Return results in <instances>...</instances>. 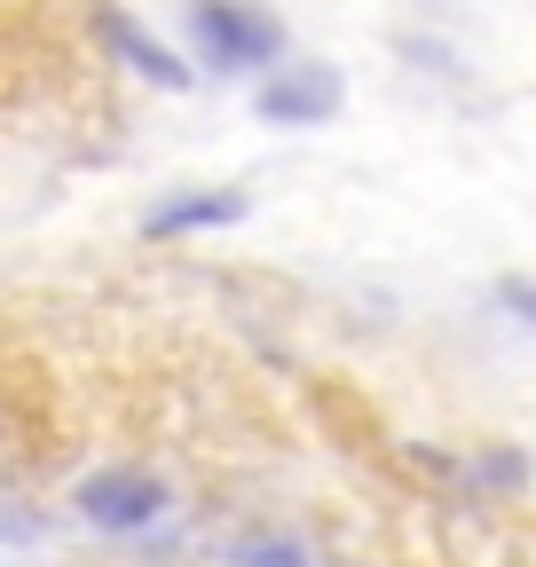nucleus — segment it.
<instances>
[{
    "mask_svg": "<svg viewBox=\"0 0 536 567\" xmlns=\"http://www.w3.org/2000/svg\"><path fill=\"white\" fill-rule=\"evenodd\" d=\"M72 505H80V520L103 528V536H143V528H158V520L174 513V488H166L151 465H103V473H87V481L72 488Z\"/></svg>",
    "mask_w": 536,
    "mask_h": 567,
    "instance_id": "nucleus-1",
    "label": "nucleus"
},
{
    "mask_svg": "<svg viewBox=\"0 0 536 567\" xmlns=\"http://www.w3.org/2000/svg\"><path fill=\"white\" fill-rule=\"evenodd\" d=\"M189 40H197V55H206V71H260L285 48V24L268 9H252V0H197Z\"/></svg>",
    "mask_w": 536,
    "mask_h": 567,
    "instance_id": "nucleus-2",
    "label": "nucleus"
},
{
    "mask_svg": "<svg viewBox=\"0 0 536 567\" xmlns=\"http://www.w3.org/2000/svg\"><path fill=\"white\" fill-rule=\"evenodd\" d=\"M340 71L331 63H285V71H268L260 80V95H252V111L268 118V126H323L331 111H340Z\"/></svg>",
    "mask_w": 536,
    "mask_h": 567,
    "instance_id": "nucleus-3",
    "label": "nucleus"
},
{
    "mask_svg": "<svg viewBox=\"0 0 536 567\" xmlns=\"http://www.w3.org/2000/svg\"><path fill=\"white\" fill-rule=\"evenodd\" d=\"M245 189H174L143 213V237L151 245H174V237H197V229H237L245 221Z\"/></svg>",
    "mask_w": 536,
    "mask_h": 567,
    "instance_id": "nucleus-4",
    "label": "nucleus"
},
{
    "mask_svg": "<svg viewBox=\"0 0 536 567\" xmlns=\"http://www.w3.org/2000/svg\"><path fill=\"white\" fill-rule=\"evenodd\" d=\"M95 32H103V48H111L126 71H143L151 87H166V95H182V87H189V63H182L166 40H151L126 9H111V0H103V9H95Z\"/></svg>",
    "mask_w": 536,
    "mask_h": 567,
    "instance_id": "nucleus-5",
    "label": "nucleus"
},
{
    "mask_svg": "<svg viewBox=\"0 0 536 567\" xmlns=\"http://www.w3.org/2000/svg\"><path fill=\"white\" fill-rule=\"evenodd\" d=\"M474 488H482V496H513V488H528V457L505 450V442L474 450Z\"/></svg>",
    "mask_w": 536,
    "mask_h": 567,
    "instance_id": "nucleus-6",
    "label": "nucleus"
},
{
    "mask_svg": "<svg viewBox=\"0 0 536 567\" xmlns=\"http://www.w3.org/2000/svg\"><path fill=\"white\" fill-rule=\"evenodd\" d=\"M229 567H316L292 536H237L229 544Z\"/></svg>",
    "mask_w": 536,
    "mask_h": 567,
    "instance_id": "nucleus-7",
    "label": "nucleus"
},
{
    "mask_svg": "<svg viewBox=\"0 0 536 567\" xmlns=\"http://www.w3.org/2000/svg\"><path fill=\"white\" fill-rule=\"evenodd\" d=\"M497 300H505L520 323H536V284H528V276H505V284H497Z\"/></svg>",
    "mask_w": 536,
    "mask_h": 567,
    "instance_id": "nucleus-8",
    "label": "nucleus"
}]
</instances>
